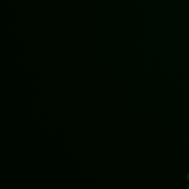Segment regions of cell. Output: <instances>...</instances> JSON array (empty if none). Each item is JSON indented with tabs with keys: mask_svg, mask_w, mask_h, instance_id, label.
<instances>
[{
	"mask_svg": "<svg viewBox=\"0 0 189 189\" xmlns=\"http://www.w3.org/2000/svg\"><path fill=\"white\" fill-rule=\"evenodd\" d=\"M187 189H189V186H188V187H187Z\"/></svg>",
	"mask_w": 189,
	"mask_h": 189,
	"instance_id": "cell-2",
	"label": "cell"
},
{
	"mask_svg": "<svg viewBox=\"0 0 189 189\" xmlns=\"http://www.w3.org/2000/svg\"><path fill=\"white\" fill-rule=\"evenodd\" d=\"M186 180H187L188 181H189V173L187 174V175H186Z\"/></svg>",
	"mask_w": 189,
	"mask_h": 189,
	"instance_id": "cell-1",
	"label": "cell"
}]
</instances>
